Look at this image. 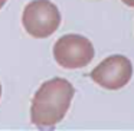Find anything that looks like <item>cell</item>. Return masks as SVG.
I'll return each mask as SVG.
<instances>
[{
  "label": "cell",
  "instance_id": "cell-1",
  "mask_svg": "<svg viewBox=\"0 0 134 131\" xmlns=\"http://www.w3.org/2000/svg\"><path fill=\"white\" fill-rule=\"evenodd\" d=\"M74 94L72 84L65 78H52L43 82L32 99V122L39 130L53 128L68 112Z\"/></svg>",
  "mask_w": 134,
  "mask_h": 131
},
{
  "label": "cell",
  "instance_id": "cell-2",
  "mask_svg": "<svg viewBox=\"0 0 134 131\" xmlns=\"http://www.w3.org/2000/svg\"><path fill=\"white\" fill-rule=\"evenodd\" d=\"M23 27L33 38H48L61 25V13L49 0H33L26 4L22 15Z\"/></svg>",
  "mask_w": 134,
  "mask_h": 131
},
{
  "label": "cell",
  "instance_id": "cell-3",
  "mask_svg": "<svg viewBox=\"0 0 134 131\" xmlns=\"http://www.w3.org/2000/svg\"><path fill=\"white\" fill-rule=\"evenodd\" d=\"M53 56L62 68L78 69L87 66L92 61L94 46L90 39L81 35L69 33L56 41L53 46Z\"/></svg>",
  "mask_w": 134,
  "mask_h": 131
},
{
  "label": "cell",
  "instance_id": "cell-4",
  "mask_svg": "<svg viewBox=\"0 0 134 131\" xmlns=\"http://www.w3.org/2000/svg\"><path fill=\"white\" fill-rule=\"evenodd\" d=\"M133 65L130 59L122 55H111L94 68L91 78L95 84L105 89H120L130 82Z\"/></svg>",
  "mask_w": 134,
  "mask_h": 131
},
{
  "label": "cell",
  "instance_id": "cell-5",
  "mask_svg": "<svg viewBox=\"0 0 134 131\" xmlns=\"http://www.w3.org/2000/svg\"><path fill=\"white\" fill-rule=\"evenodd\" d=\"M122 3H125L127 6H130V7H134V0H121Z\"/></svg>",
  "mask_w": 134,
  "mask_h": 131
},
{
  "label": "cell",
  "instance_id": "cell-6",
  "mask_svg": "<svg viewBox=\"0 0 134 131\" xmlns=\"http://www.w3.org/2000/svg\"><path fill=\"white\" fill-rule=\"evenodd\" d=\"M4 3H6V0H0V9L4 6Z\"/></svg>",
  "mask_w": 134,
  "mask_h": 131
},
{
  "label": "cell",
  "instance_id": "cell-7",
  "mask_svg": "<svg viewBox=\"0 0 134 131\" xmlns=\"http://www.w3.org/2000/svg\"><path fill=\"white\" fill-rule=\"evenodd\" d=\"M0 96H2V85H0Z\"/></svg>",
  "mask_w": 134,
  "mask_h": 131
}]
</instances>
